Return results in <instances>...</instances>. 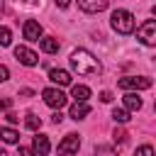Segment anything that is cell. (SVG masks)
Returning <instances> with one entry per match:
<instances>
[{"label":"cell","mask_w":156,"mask_h":156,"mask_svg":"<svg viewBox=\"0 0 156 156\" xmlns=\"http://www.w3.org/2000/svg\"><path fill=\"white\" fill-rule=\"evenodd\" d=\"M151 12H154V17H156V5H154V7H151Z\"/></svg>","instance_id":"f546056e"},{"label":"cell","mask_w":156,"mask_h":156,"mask_svg":"<svg viewBox=\"0 0 156 156\" xmlns=\"http://www.w3.org/2000/svg\"><path fill=\"white\" fill-rule=\"evenodd\" d=\"M10 41H12L10 29H7V27H0V46H10Z\"/></svg>","instance_id":"d6986e66"},{"label":"cell","mask_w":156,"mask_h":156,"mask_svg":"<svg viewBox=\"0 0 156 156\" xmlns=\"http://www.w3.org/2000/svg\"><path fill=\"white\" fill-rule=\"evenodd\" d=\"M134 156H154V149H151L149 144H144V146H139V149H136V154H134Z\"/></svg>","instance_id":"44dd1931"},{"label":"cell","mask_w":156,"mask_h":156,"mask_svg":"<svg viewBox=\"0 0 156 156\" xmlns=\"http://www.w3.org/2000/svg\"><path fill=\"white\" fill-rule=\"evenodd\" d=\"M68 61H71V68L78 76H95V73H100V61L88 49H76Z\"/></svg>","instance_id":"6da1fadb"},{"label":"cell","mask_w":156,"mask_h":156,"mask_svg":"<svg viewBox=\"0 0 156 156\" xmlns=\"http://www.w3.org/2000/svg\"><path fill=\"white\" fill-rule=\"evenodd\" d=\"M39 49H41L44 54H56V51H58V39H54V37H41V39H39Z\"/></svg>","instance_id":"7c38bea8"},{"label":"cell","mask_w":156,"mask_h":156,"mask_svg":"<svg viewBox=\"0 0 156 156\" xmlns=\"http://www.w3.org/2000/svg\"><path fill=\"white\" fill-rule=\"evenodd\" d=\"M24 124H27V129H32V132H37L39 127H41V119L34 115V112H29L27 115V119H24Z\"/></svg>","instance_id":"ac0fdd59"},{"label":"cell","mask_w":156,"mask_h":156,"mask_svg":"<svg viewBox=\"0 0 156 156\" xmlns=\"http://www.w3.org/2000/svg\"><path fill=\"white\" fill-rule=\"evenodd\" d=\"M71 98H73L76 102H88L90 88H88V85H73V88H71Z\"/></svg>","instance_id":"4fadbf2b"},{"label":"cell","mask_w":156,"mask_h":156,"mask_svg":"<svg viewBox=\"0 0 156 156\" xmlns=\"http://www.w3.org/2000/svg\"><path fill=\"white\" fill-rule=\"evenodd\" d=\"M110 24L117 34H132L134 32V15L129 10H115L110 17Z\"/></svg>","instance_id":"7a4b0ae2"},{"label":"cell","mask_w":156,"mask_h":156,"mask_svg":"<svg viewBox=\"0 0 156 156\" xmlns=\"http://www.w3.org/2000/svg\"><path fill=\"white\" fill-rule=\"evenodd\" d=\"M56 5H58V7H61V10H66V7H68V5H71V0H56Z\"/></svg>","instance_id":"83f0119b"},{"label":"cell","mask_w":156,"mask_h":156,"mask_svg":"<svg viewBox=\"0 0 156 156\" xmlns=\"http://www.w3.org/2000/svg\"><path fill=\"white\" fill-rule=\"evenodd\" d=\"M10 105H12V100H7V98L0 100V110H10Z\"/></svg>","instance_id":"484cf974"},{"label":"cell","mask_w":156,"mask_h":156,"mask_svg":"<svg viewBox=\"0 0 156 156\" xmlns=\"http://www.w3.org/2000/svg\"><path fill=\"white\" fill-rule=\"evenodd\" d=\"M112 119H115V122H119V124H124V122H129V110H122V107H115V110H112Z\"/></svg>","instance_id":"e0dca14e"},{"label":"cell","mask_w":156,"mask_h":156,"mask_svg":"<svg viewBox=\"0 0 156 156\" xmlns=\"http://www.w3.org/2000/svg\"><path fill=\"white\" fill-rule=\"evenodd\" d=\"M15 58H17L22 66H37V63H39V56H37L32 49H27V46H15Z\"/></svg>","instance_id":"52a82bcc"},{"label":"cell","mask_w":156,"mask_h":156,"mask_svg":"<svg viewBox=\"0 0 156 156\" xmlns=\"http://www.w3.org/2000/svg\"><path fill=\"white\" fill-rule=\"evenodd\" d=\"M0 156H7V154H5V151H2V149H0Z\"/></svg>","instance_id":"4dcf8cb0"},{"label":"cell","mask_w":156,"mask_h":156,"mask_svg":"<svg viewBox=\"0 0 156 156\" xmlns=\"http://www.w3.org/2000/svg\"><path fill=\"white\" fill-rule=\"evenodd\" d=\"M7 119H10V122H12V124H15V122H17V119H20V117H17V115H15V112H7Z\"/></svg>","instance_id":"f1b7e54d"},{"label":"cell","mask_w":156,"mask_h":156,"mask_svg":"<svg viewBox=\"0 0 156 156\" xmlns=\"http://www.w3.org/2000/svg\"><path fill=\"white\" fill-rule=\"evenodd\" d=\"M117 85L122 90H146V88H151V78H146V76H127V78H119Z\"/></svg>","instance_id":"3957f363"},{"label":"cell","mask_w":156,"mask_h":156,"mask_svg":"<svg viewBox=\"0 0 156 156\" xmlns=\"http://www.w3.org/2000/svg\"><path fill=\"white\" fill-rule=\"evenodd\" d=\"M22 34H24V39H29V41H39V39H41V24H39L37 20H27V22L22 24Z\"/></svg>","instance_id":"ba28073f"},{"label":"cell","mask_w":156,"mask_h":156,"mask_svg":"<svg viewBox=\"0 0 156 156\" xmlns=\"http://www.w3.org/2000/svg\"><path fill=\"white\" fill-rule=\"evenodd\" d=\"M20 154H22V156H39L37 151H32V149H27V146H20Z\"/></svg>","instance_id":"cb8c5ba5"},{"label":"cell","mask_w":156,"mask_h":156,"mask_svg":"<svg viewBox=\"0 0 156 156\" xmlns=\"http://www.w3.org/2000/svg\"><path fill=\"white\" fill-rule=\"evenodd\" d=\"M85 115H90V105L88 102H76L73 107H71V119H83Z\"/></svg>","instance_id":"5bb4252c"},{"label":"cell","mask_w":156,"mask_h":156,"mask_svg":"<svg viewBox=\"0 0 156 156\" xmlns=\"http://www.w3.org/2000/svg\"><path fill=\"white\" fill-rule=\"evenodd\" d=\"M49 80L56 83V85H71V73L63 71V68H51L49 71Z\"/></svg>","instance_id":"30bf717a"},{"label":"cell","mask_w":156,"mask_h":156,"mask_svg":"<svg viewBox=\"0 0 156 156\" xmlns=\"http://www.w3.org/2000/svg\"><path fill=\"white\" fill-rule=\"evenodd\" d=\"M78 7L83 12H102L107 10V0H78Z\"/></svg>","instance_id":"9c48e42d"},{"label":"cell","mask_w":156,"mask_h":156,"mask_svg":"<svg viewBox=\"0 0 156 156\" xmlns=\"http://www.w3.org/2000/svg\"><path fill=\"white\" fill-rule=\"evenodd\" d=\"M0 139H2L5 144H17L20 132H17V129H12V127H0Z\"/></svg>","instance_id":"2e32d148"},{"label":"cell","mask_w":156,"mask_h":156,"mask_svg":"<svg viewBox=\"0 0 156 156\" xmlns=\"http://www.w3.org/2000/svg\"><path fill=\"white\" fill-rule=\"evenodd\" d=\"M41 98H44V102H46L49 107H54V110H61V107L66 105V100H68L58 88H44Z\"/></svg>","instance_id":"5b68a950"},{"label":"cell","mask_w":156,"mask_h":156,"mask_svg":"<svg viewBox=\"0 0 156 156\" xmlns=\"http://www.w3.org/2000/svg\"><path fill=\"white\" fill-rule=\"evenodd\" d=\"M10 78V71H7V66H0V83L2 80H7Z\"/></svg>","instance_id":"d4e9b609"},{"label":"cell","mask_w":156,"mask_h":156,"mask_svg":"<svg viewBox=\"0 0 156 156\" xmlns=\"http://www.w3.org/2000/svg\"><path fill=\"white\" fill-rule=\"evenodd\" d=\"M154 110H156V105H154Z\"/></svg>","instance_id":"d6a6232c"},{"label":"cell","mask_w":156,"mask_h":156,"mask_svg":"<svg viewBox=\"0 0 156 156\" xmlns=\"http://www.w3.org/2000/svg\"><path fill=\"white\" fill-rule=\"evenodd\" d=\"M95 156H115L112 146H95Z\"/></svg>","instance_id":"ffe728a7"},{"label":"cell","mask_w":156,"mask_h":156,"mask_svg":"<svg viewBox=\"0 0 156 156\" xmlns=\"http://www.w3.org/2000/svg\"><path fill=\"white\" fill-rule=\"evenodd\" d=\"M49 149H51L49 136H46V134H37V136H34V151H37L39 156H46V154H49Z\"/></svg>","instance_id":"8fae6325"},{"label":"cell","mask_w":156,"mask_h":156,"mask_svg":"<svg viewBox=\"0 0 156 156\" xmlns=\"http://www.w3.org/2000/svg\"><path fill=\"white\" fill-rule=\"evenodd\" d=\"M61 119H63L61 112H54V115H51V122H54V124H61Z\"/></svg>","instance_id":"4316f807"},{"label":"cell","mask_w":156,"mask_h":156,"mask_svg":"<svg viewBox=\"0 0 156 156\" xmlns=\"http://www.w3.org/2000/svg\"><path fill=\"white\" fill-rule=\"evenodd\" d=\"M124 139H127V134H124L122 129H115V141H119V144H122Z\"/></svg>","instance_id":"603a6c76"},{"label":"cell","mask_w":156,"mask_h":156,"mask_svg":"<svg viewBox=\"0 0 156 156\" xmlns=\"http://www.w3.org/2000/svg\"><path fill=\"white\" fill-rule=\"evenodd\" d=\"M80 149V139L78 134H66L58 144V156H71V154H78Z\"/></svg>","instance_id":"8992f818"},{"label":"cell","mask_w":156,"mask_h":156,"mask_svg":"<svg viewBox=\"0 0 156 156\" xmlns=\"http://www.w3.org/2000/svg\"><path fill=\"white\" fill-rule=\"evenodd\" d=\"M0 7H2V0H0Z\"/></svg>","instance_id":"1f68e13d"},{"label":"cell","mask_w":156,"mask_h":156,"mask_svg":"<svg viewBox=\"0 0 156 156\" xmlns=\"http://www.w3.org/2000/svg\"><path fill=\"white\" fill-rule=\"evenodd\" d=\"M136 39L146 46H156V20H146L136 29Z\"/></svg>","instance_id":"277c9868"},{"label":"cell","mask_w":156,"mask_h":156,"mask_svg":"<svg viewBox=\"0 0 156 156\" xmlns=\"http://www.w3.org/2000/svg\"><path fill=\"white\" fill-rule=\"evenodd\" d=\"M100 100H102V102H112V93H110V90H102V93H100Z\"/></svg>","instance_id":"7402d4cb"},{"label":"cell","mask_w":156,"mask_h":156,"mask_svg":"<svg viewBox=\"0 0 156 156\" xmlns=\"http://www.w3.org/2000/svg\"><path fill=\"white\" fill-rule=\"evenodd\" d=\"M124 107H127L129 112L141 110V98H139L136 93H127V95H124Z\"/></svg>","instance_id":"9a60e30c"}]
</instances>
